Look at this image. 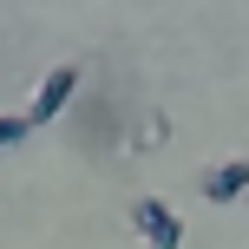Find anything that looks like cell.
<instances>
[{
    "instance_id": "6da1fadb",
    "label": "cell",
    "mask_w": 249,
    "mask_h": 249,
    "mask_svg": "<svg viewBox=\"0 0 249 249\" xmlns=\"http://www.w3.org/2000/svg\"><path fill=\"white\" fill-rule=\"evenodd\" d=\"M131 230L144 236V249H184V216L164 197H138L131 203Z\"/></svg>"
},
{
    "instance_id": "7a4b0ae2",
    "label": "cell",
    "mask_w": 249,
    "mask_h": 249,
    "mask_svg": "<svg viewBox=\"0 0 249 249\" xmlns=\"http://www.w3.org/2000/svg\"><path fill=\"white\" fill-rule=\"evenodd\" d=\"M72 99H79V66H53V72L39 79L33 105H26V124H33V131H39V124H53L66 105H72Z\"/></svg>"
},
{
    "instance_id": "3957f363",
    "label": "cell",
    "mask_w": 249,
    "mask_h": 249,
    "mask_svg": "<svg viewBox=\"0 0 249 249\" xmlns=\"http://www.w3.org/2000/svg\"><path fill=\"white\" fill-rule=\"evenodd\" d=\"M197 197H203V203H236V197H249V158L210 164V171L197 177Z\"/></svg>"
},
{
    "instance_id": "277c9868",
    "label": "cell",
    "mask_w": 249,
    "mask_h": 249,
    "mask_svg": "<svg viewBox=\"0 0 249 249\" xmlns=\"http://www.w3.org/2000/svg\"><path fill=\"white\" fill-rule=\"evenodd\" d=\"M26 138H33V124H26V112H0V151L26 144Z\"/></svg>"
}]
</instances>
